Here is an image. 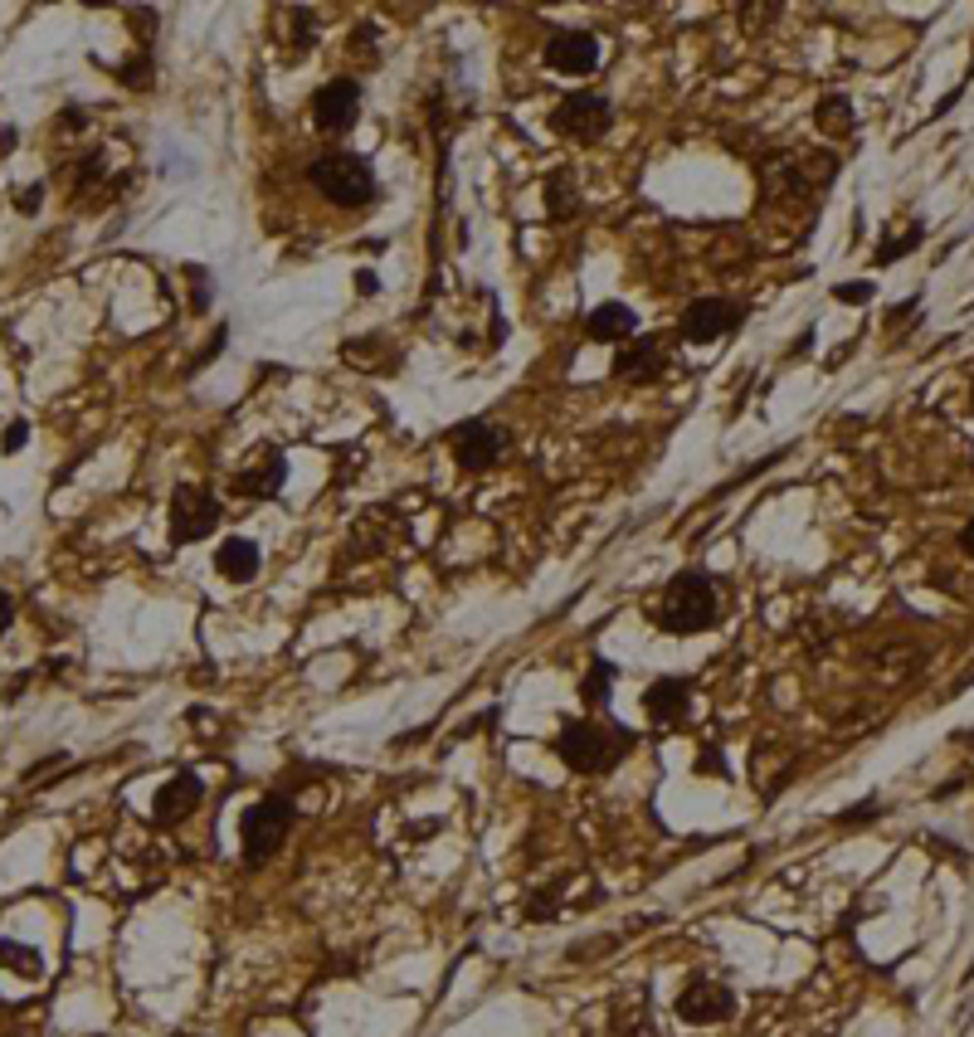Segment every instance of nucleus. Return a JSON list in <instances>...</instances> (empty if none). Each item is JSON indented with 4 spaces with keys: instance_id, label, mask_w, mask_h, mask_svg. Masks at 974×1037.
Returning a JSON list of instances; mask_svg holds the SVG:
<instances>
[{
    "instance_id": "1a4fd4ad",
    "label": "nucleus",
    "mask_w": 974,
    "mask_h": 1037,
    "mask_svg": "<svg viewBox=\"0 0 974 1037\" xmlns=\"http://www.w3.org/2000/svg\"><path fill=\"white\" fill-rule=\"evenodd\" d=\"M356 117H361V84H356V78H332V84L317 88V98H312L317 132L336 137V132H346Z\"/></svg>"
},
{
    "instance_id": "cd10ccee",
    "label": "nucleus",
    "mask_w": 974,
    "mask_h": 1037,
    "mask_svg": "<svg viewBox=\"0 0 974 1037\" xmlns=\"http://www.w3.org/2000/svg\"><path fill=\"white\" fill-rule=\"evenodd\" d=\"M15 147V127H0V151Z\"/></svg>"
},
{
    "instance_id": "6ab92c4d",
    "label": "nucleus",
    "mask_w": 974,
    "mask_h": 1037,
    "mask_svg": "<svg viewBox=\"0 0 974 1037\" xmlns=\"http://www.w3.org/2000/svg\"><path fill=\"white\" fill-rule=\"evenodd\" d=\"M546 205H550V220H566L575 210V175L570 171H550L546 181Z\"/></svg>"
},
{
    "instance_id": "0eeeda50",
    "label": "nucleus",
    "mask_w": 974,
    "mask_h": 1037,
    "mask_svg": "<svg viewBox=\"0 0 974 1037\" xmlns=\"http://www.w3.org/2000/svg\"><path fill=\"white\" fill-rule=\"evenodd\" d=\"M449 443H453L459 468H468V473H483V468H492L502 453H507V434H502L497 424H488V419L459 424V429L449 434Z\"/></svg>"
},
{
    "instance_id": "bb28decb",
    "label": "nucleus",
    "mask_w": 974,
    "mask_h": 1037,
    "mask_svg": "<svg viewBox=\"0 0 974 1037\" xmlns=\"http://www.w3.org/2000/svg\"><path fill=\"white\" fill-rule=\"evenodd\" d=\"M960 546H965V556H974V522L960 532Z\"/></svg>"
},
{
    "instance_id": "c85d7f7f",
    "label": "nucleus",
    "mask_w": 974,
    "mask_h": 1037,
    "mask_svg": "<svg viewBox=\"0 0 974 1037\" xmlns=\"http://www.w3.org/2000/svg\"><path fill=\"white\" fill-rule=\"evenodd\" d=\"M356 288H361V292H375V274H356Z\"/></svg>"
},
{
    "instance_id": "f3484780",
    "label": "nucleus",
    "mask_w": 974,
    "mask_h": 1037,
    "mask_svg": "<svg viewBox=\"0 0 974 1037\" xmlns=\"http://www.w3.org/2000/svg\"><path fill=\"white\" fill-rule=\"evenodd\" d=\"M283 473H288V463L278 453H268L264 468H249L244 478H234V492H239V498H274V492L283 488Z\"/></svg>"
},
{
    "instance_id": "f257e3e1",
    "label": "nucleus",
    "mask_w": 974,
    "mask_h": 1037,
    "mask_svg": "<svg viewBox=\"0 0 974 1037\" xmlns=\"http://www.w3.org/2000/svg\"><path fill=\"white\" fill-rule=\"evenodd\" d=\"M629 746H633V736L619 730L614 721H604V726L600 721H566V730H560V740H556L560 760L580 774L614 770V765L629 756Z\"/></svg>"
},
{
    "instance_id": "2eb2a0df",
    "label": "nucleus",
    "mask_w": 974,
    "mask_h": 1037,
    "mask_svg": "<svg viewBox=\"0 0 974 1037\" xmlns=\"http://www.w3.org/2000/svg\"><path fill=\"white\" fill-rule=\"evenodd\" d=\"M687 702H692V682H683V677H663V682H653L649 697H643V706H649V716H653L659 726L683 721Z\"/></svg>"
},
{
    "instance_id": "423d86ee",
    "label": "nucleus",
    "mask_w": 974,
    "mask_h": 1037,
    "mask_svg": "<svg viewBox=\"0 0 974 1037\" xmlns=\"http://www.w3.org/2000/svg\"><path fill=\"white\" fill-rule=\"evenodd\" d=\"M609 122H614V108H609V98H600V93H570V98L550 113V127H556L560 137H575V141L604 137Z\"/></svg>"
},
{
    "instance_id": "7ed1b4c3",
    "label": "nucleus",
    "mask_w": 974,
    "mask_h": 1037,
    "mask_svg": "<svg viewBox=\"0 0 974 1037\" xmlns=\"http://www.w3.org/2000/svg\"><path fill=\"white\" fill-rule=\"evenodd\" d=\"M308 181L317 185V195L332 200V205H342V210H361V205H371V200L381 195L371 161L351 157V151H332V157H317V161H312V171H308Z\"/></svg>"
},
{
    "instance_id": "a211bd4d",
    "label": "nucleus",
    "mask_w": 974,
    "mask_h": 1037,
    "mask_svg": "<svg viewBox=\"0 0 974 1037\" xmlns=\"http://www.w3.org/2000/svg\"><path fill=\"white\" fill-rule=\"evenodd\" d=\"M814 122H818V132H824V137H843V132H853V103L843 98V93H828V98L818 103Z\"/></svg>"
},
{
    "instance_id": "5701e85b",
    "label": "nucleus",
    "mask_w": 974,
    "mask_h": 1037,
    "mask_svg": "<svg viewBox=\"0 0 974 1037\" xmlns=\"http://www.w3.org/2000/svg\"><path fill=\"white\" fill-rule=\"evenodd\" d=\"M833 298L848 302V308H863V302L873 298V288H867V282H843V288H833Z\"/></svg>"
},
{
    "instance_id": "f8f14e48",
    "label": "nucleus",
    "mask_w": 974,
    "mask_h": 1037,
    "mask_svg": "<svg viewBox=\"0 0 974 1037\" xmlns=\"http://www.w3.org/2000/svg\"><path fill=\"white\" fill-rule=\"evenodd\" d=\"M205 799V784H201V774L195 770H181L175 780L161 784V794H157V823H181V819H191L195 804Z\"/></svg>"
},
{
    "instance_id": "39448f33",
    "label": "nucleus",
    "mask_w": 974,
    "mask_h": 1037,
    "mask_svg": "<svg viewBox=\"0 0 974 1037\" xmlns=\"http://www.w3.org/2000/svg\"><path fill=\"white\" fill-rule=\"evenodd\" d=\"M215 526H220V502L195 482H181L171 492V541L191 546V541H205Z\"/></svg>"
},
{
    "instance_id": "412c9836",
    "label": "nucleus",
    "mask_w": 974,
    "mask_h": 1037,
    "mask_svg": "<svg viewBox=\"0 0 974 1037\" xmlns=\"http://www.w3.org/2000/svg\"><path fill=\"white\" fill-rule=\"evenodd\" d=\"M609 682H614V667H609V663H595L590 677H585V687H580V697H585V702H604V697H609Z\"/></svg>"
},
{
    "instance_id": "aec40b11",
    "label": "nucleus",
    "mask_w": 974,
    "mask_h": 1037,
    "mask_svg": "<svg viewBox=\"0 0 974 1037\" xmlns=\"http://www.w3.org/2000/svg\"><path fill=\"white\" fill-rule=\"evenodd\" d=\"M0 964H10V970H25L30 980H40V974H44L40 950H34V945H15V940H0Z\"/></svg>"
},
{
    "instance_id": "6e6552de",
    "label": "nucleus",
    "mask_w": 974,
    "mask_h": 1037,
    "mask_svg": "<svg viewBox=\"0 0 974 1037\" xmlns=\"http://www.w3.org/2000/svg\"><path fill=\"white\" fill-rule=\"evenodd\" d=\"M741 322H746L741 302H731V298H697L683 312V336L697 341V346H707V341H717V336H731Z\"/></svg>"
},
{
    "instance_id": "dca6fc26",
    "label": "nucleus",
    "mask_w": 974,
    "mask_h": 1037,
    "mask_svg": "<svg viewBox=\"0 0 974 1037\" xmlns=\"http://www.w3.org/2000/svg\"><path fill=\"white\" fill-rule=\"evenodd\" d=\"M215 570L225 575L229 585L254 580V575H258V546H254V541H244V536H229L225 546H220V556H215Z\"/></svg>"
},
{
    "instance_id": "a878e982",
    "label": "nucleus",
    "mask_w": 974,
    "mask_h": 1037,
    "mask_svg": "<svg viewBox=\"0 0 974 1037\" xmlns=\"http://www.w3.org/2000/svg\"><path fill=\"white\" fill-rule=\"evenodd\" d=\"M10 623H15V599H10L6 589H0V633H6Z\"/></svg>"
},
{
    "instance_id": "b1692460",
    "label": "nucleus",
    "mask_w": 974,
    "mask_h": 1037,
    "mask_svg": "<svg viewBox=\"0 0 974 1037\" xmlns=\"http://www.w3.org/2000/svg\"><path fill=\"white\" fill-rule=\"evenodd\" d=\"M25 439H30V424H25V419H15V424H10V429H6V439H0V449H6V453H15Z\"/></svg>"
},
{
    "instance_id": "f03ea898",
    "label": "nucleus",
    "mask_w": 974,
    "mask_h": 1037,
    "mask_svg": "<svg viewBox=\"0 0 974 1037\" xmlns=\"http://www.w3.org/2000/svg\"><path fill=\"white\" fill-rule=\"evenodd\" d=\"M659 623L667 633H707L717 623V585L702 570H683L667 580L659 599Z\"/></svg>"
},
{
    "instance_id": "4468645a",
    "label": "nucleus",
    "mask_w": 974,
    "mask_h": 1037,
    "mask_svg": "<svg viewBox=\"0 0 974 1037\" xmlns=\"http://www.w3.org/2000/svg\"><path fill=\"white\" fill-rule=\"evenodd\" d=\"M633 332H639V317L624 302H604V308L585 317V336L590 341H633Z\"/></svg>"
},
{
    "instance_id": "4be33fe9",
    "label": "nucleus",
    "mask_w": 974,
    "mask_h": 1037,
    "mask_svg": "<svg viewBox=\"0 0 974 1037\" xmlns=\"http://www.w3.org/2000/svg\"><path fill=\"white\" fill-rule=\"evenodd\" d=\"M917 244H921V225H911L901 239H887L882 249H877V264H897V258L907 254V249H917Z\"/></svg>"
},
{
    "instance_id": "20e7f679",
    "label": "nucleus",
    "mask_w": 974,
    "mask_h": 1037,
    "mask_svg": "<svg viewBox=\"0 0 974 1037\" xmlns=\"http://www.w3.org/2000/svg\"><path fill=\"white\" fill-rule=\"evenodd\" d=\"M288 823H292V804H288L283 794L258 799V804L244 813V828H239V838H244V863H249V867L268 863V857L278 853V843L288 838Z\"/></svg>"
},
{
    "instance_id": "ddd939ff",
    "label": "nucleus",
    "mask_w": 974,
    "mask_h": 1037,
    "mask_svg": "<svg viewBox=\"0 0 974 1037\" xmlns=\"http://www.w3.org/2000/svg\"><path fill=\"white\" fill-rule=\"evenodd\" d=\"M614 375H624V381H659V375H663V346H659V336H633V341H624V351L614 356Z\"/></svg>"
},
{
    "instance_id": "9b49d317",
    "label": "nucleus",
    "mask_w": 974,
    "mask_h": 1037,
    "mask_svg": "<svg viewBox=\"0 0 974 1037\" xmlns=\"http://www.w3.org/2000/svg\"><path fill=\"white\" fill-rule=\"evenodd\" d=\"M546 64L556 74H590L600 64V40L590 30H556L546 40Z\"/></svg>"
},
{
    "instance_id": "393cba45",
    "label": "nucleus",
    "mask_w": 974,
    "mask_h": 1037,
    "mask_svg": "<svg viewBox=\"0 0 974 1037\" xmlns=\"http://www.w3.org/2000/svg\"><path fill=\"white\" fill-rule=\"evenodd\" d=\"M40 200H44V185H30V191H25V195L15 200V205L25 210V215H34V210H40Z\"/></svg>"
},
{
    "instance_id": "9d476101",
    "label": "nucleus",
    "mask_w": 974,
    "mask_h": 1037,
    "mask_svg": "<svg viewBox=\"0 0 974 1037\" xmlns=\"http://www.w3.org/2000/svg\"><path fill=\"white\" fill-rule=\"evenodd\" d=\"M736 1013V994L717 980H692L683 994H677V1018L692 1023V1028H711V1023H726Z\"/></svg>"
}]
</instances>
